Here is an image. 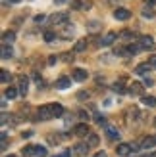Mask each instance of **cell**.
Masks as SVG:
<instances>
[{
	"mask_svg": "<svg viewBox=\"0 0 156 157\" xmlns=\"http://www.w3.org/2000/svg\"><path fill=\"white\" fill-rule=\"evenodd\" d=\"M68 19H69V15H68L66 12L54 13L52 17H50V21H52V25H56V27H64V25H68Z\"/></svg>",
	"mask_w": 156,
	"mask_h": 157,
	"instance_id": "cell-1",
	"label": "cell"
},
{
	"mask_svg": "<svg viewBox=\"0 0 156 157\" xmlns=\"http://www.w3.org/2000/svg\"><path fill=\"white\" fill-rule=\"evenodd\" d=\"M73 134H75V136H79V138H87V136L91 134V130H89V124H87V123L75 124V127H73Z\"/></svg>",
	"mask_w": 156,
	"mask_h": 157,
	"instance_id": "cell-2",
	"label": "cell"
},
{
	"mask_svg": "<svg viewBox=\"0 0 156 157\" xmlns=\"http://www.w3.org/2000/svg\"><path fill=\"white\" fill-rule=\"evenodd\" d=\"M73 10H81V12H87L92 8V0H73L72 2Z\"/></svg>",
	"mask_w": 156,
	"mask_h": 157,
	"instance_id": "cell-3",
	"label": "cell"
},
{
	"mask_svg": "<svg viewBox=\"0 0 156 157\" xmlns=\"http://www.w3.org/2000/svg\"><path fill=\"white\" fill-rule=\"evenodd\" d=\"M37 115H39V119H43V121L52 119V117H54V113H52V105H43V107H39Z\"/></svg>",
	"mask_w": 156,
	"mask_h": 157,
	"instance_id": "cell-4",
	"label": "cell"
},
{
	"mask_svg": "<svg viewBox=\"0 0 156 157\" xmlns=\"http://www.w3.org/2000/svg\"><path fill=\"white\" fill-rule=\"evenodd\" d=\"M114 17L120 19V21H125V19L131 17V12L127 10V8H116V10H114Z\"/></svg>",
	"mask_w": 156,
	"mask_h": 157,
	"instance_id": "cell-5",
	"label": "cell"
},
{
	"mask_svg": "<svg viewBox=\"0 0 156 157\" xmlns=\"http://www.w3.org/2000/svg\"><path fill=\"white\" fill-rule=\"evenodd\" d=\"M131 151H133V146L131 144H120L118 147H116V153H118L120 157H127Z\"/></svg>",
	"mask_w": 156,
	"mask_h": 157,
	"instance_id": "cell-6",
	"label": "cell"
},
{
	"mask_svg": "<svg viewBox=\"0 0 156 157\" xmlns=\"http://www.w3.org/2000/svg\"><path fill=\"white\" fill-rule=\"evenodd\" d=\"M89 151V144L87 142H81V144H77V146H73V150H72V153H75V155H85Z\"/></svg>",
	"mask_w": 156,
	"mask_h": 157,
	"instance_id": "cell-7",
	"label": "cell"
},
{
	"mask_svg": "<svg viewBox=\"0 0 156 157\" xmlns=\"http://www.w3.org/2000/svg\"><path fill=\"white\" fill-rule=\"evenodd\" d=\"M104 127H106V136L110 140H118L120 138V130L116 127H110V124H104Z\"/></svg>",
	"mask_w": 156,
	"mask_h": 157,
	"instance_id": "cell-8",
	"label": "cell"
},
{
	"mask_svg": "<svg viewBox=\"0 0 156 157\" xmlns=\"http://www.w3.org/2000/svg\"><path fill=\"white\" fill-rule=\"evenodd\" d=\"M139 46H141L143 50H154V42H152L150 36H143L141 42H139Z\"/></svg>",
	"mask_w": 156,
	"mask_h": 157,
	"instance_id": "cell-9",
	"label": "cell"
},
{
	"mask_svg": "<svg viewBox=\"0 0 156 157\" xmlns=\"http://www.w3.org/2000/svg\"><path fill=\"white\" fill-rule=\"evenodd\" d=\"M72 77H73V81H79V82H83L85 78H87V71H85V69H73Z\"/></svg>",
	"mask_w": 156,
	"mask_h": 157,
	"instance_id": "cell-10",
	"label": "cell"
},
{
	"mask_svg": "<svg viewBox=\"0 0 156 157\" xmlns=\"http://www.w3.org/2000/svg\"><path fill=\"white\" fill-rule=\"evenodd\" d=\"M129 94H133V96H141V94H143V84L141 82L129 84Z\"/></svg>",
	"mask_w": 156,
	"mask_h": 157,
	"instance_id": "cell-11",
	"label": "cell"
},
{
	"mask_svg": "<svg viewBox=\"0 0 156 157\" xmlns=\"http://www.w3.org/2000/svg\"><path fill=\"white\" fill-rule=\"evenodd\" d=\"M0 54H2V59H10L14 56V50L10 44H2V50H0Z\"/></svg>",
	"mask_w": 156,
	"mask_h": 157,
	"instance_id": "cell-12",
	"label": "cell"
},
{
	"mask_svg": "<svg viewBox=\"0 0 156 157\" xmlns=\"http://www.w3.org/2000/svg\"><path fill=\"white\" fill-rule=\"evenodd\" d=\"M69 84H72V81H69L68 77H60L58 81H56V88H58V90H66Z\"/></svg>",
	"mask_w": 156,
	"mask_h": 157,
	"instance_id": "cell-13",
	"label": "cell"
},
{
	"mask_svg": "<svg viewBox=\"0 0 156 157\" xmlns=\"http://www.w3.org/2000/svg\"><path fill=\"white\" fill-rule=\"evenodd\" d=\"M2 40H4V44H12L15 40V33L14 31H6V33L2 35Z\"/></svg>",
	"mask_w": 156,
	"mask_h": 157,
	"instance_id": "cell-14",
	"label": "cell"
},
{
	"mask_svg": "<svg viewBox=\"0 0 156 157\" xmlns=\"http://www.w3.org/2000/svg\"><path fill=\"white\" fill-rule=\"evenodd\" d=\"M116 38H118V33H108V35L102 38V44H104V46H110V44H114Z\"/></svg>",
	"mask_w": 156,
	"mask_h": 157,
	"instance_id": "cell-15",
	"label": "cell"
},
{
	"mask_svg": "<svg viewBox=\"0 0 156 157\" xmlns=\"http://www.w3.org/2000/svg\"><path fill=\"white\" fill-rule=\"evenodd\" d=\"M85 48H87V38H79V40L75 42V46H73L75 52H83Z\"/></svg>",
	"mask_w": 156,
	"mask_h": 157,
	"instance_id": "cell-16",
	"label": "cell"
},
{
	"mask_svg": "<svg viewBox=\"0 0 156 157\" xmlns=\"http://www.w3.org/2000/svg\"><path fill=\"white\" fill-rule=\"evenodd\" d=\"M87 144H89V147H96L98 146V136L95 134V132H91V134L87 136Z\"/></svg>",
	"mask_w": 156,
	"mask_h": 157,
	"instance_id": "cell-17",
	"label": "cell"
},
{
	"mask_svg": "<svg viewBox=\"0 0 156 157\" xmlns=\"http://www.w3.org/2000/svg\"><path fill=\"white\" fill-rule=\"evenodd\" d=\"M149 71H150V65L149 63H141V65H137V69H135L137 75H146Z\"/></svg>",
	"mask_w": 156,
	"mask_h": 157,
	"instance_id": "cell-18",
	"label": "cell"
},
{
	"mask_svg": "<svg viewBox=\"0 0 156 157\" xmlns=\"http://www.w3.org/2000/svg\"><path fill=\"white\" fill-rule=\"evenodd\" d=\"M19 94H23V96L27 94V78L25 77H19Z\"/></svg>",
	"mask_w": 156,
	"mask_h": 157,
	"instance_id": "cell-19",
	"label": "cell"
},
{
	"mask_svg": "<svg viewBox=\"0 0 156 157\" xmlns=\"http://www.w3.org/2000/svg\"><path fill=\"white\" fill-rule=\"evenodd\" d=\"M143 104L149 107H156V98L154 96H143Z\"/></svg>",
	"mask_w": 156,
	"mask_h": 157,
	"instance_id": "cell-20",
	"label": "cell"
},
{
	"mask_svg": "<svg viewBox=\"0 0 156 157\" xmlns=\"http://www.w3.org/2000/svg\"><path fill=\"white\" fill-rule=\"evenodd\" d=\"M52 113H54V117H62L64 115V107L60 104H52Z\"/></svg>",
	"mask_w": 156,
	"mask_h": 157,
	"instance_id": "cell-21",
	"label": "cell"
},
{
	"mask_svg": "<svg viewBox=\"0 0 156 157\" xmlns=\"http://www.w3.org/2000/svg\"><path fill=\"white\" fill-rule=\"evenodd\" d=\"M0 81H2L4 84H6V82H10V81H12V75L8 73L6 69H2V71H0Z\"/></svg>",
	"mask_w": 156,
	"mask_h": 157,
	"instance_id": "cell-22",
	"label": "cell"
},
{
	"mask_svg": "<svg viewBox=\"0 0 156 157\" xmlns=\"http://www.w3.org/2000/svg\"><path fill=\"white\" fill-rule=\"evenodd\" d=\"M4 96H6L8 100H14L15 96H18V90H15L14 86H10V88H6V94H4Z\"/></svg>",
	"mask_w": 156,
	"mask_h": 157,
	"instance_id": "cell-23",
	"label": "cell"
},
{
	"mask_svg": "<svg viewBox=\"0 0 156 157\" xmlns=\"http://www.w3.org/2000/svg\"><path fill=\"white\" fill-rule=\"evenodd\" d=\"M154 144H156V138L150 136V138H145L143 142H141V147H152Z\"/></svg>",
	"mask_w": 156,
	"mask_h": 157,
	"instance_id": "cell-24",
	"label": "cell"
},
{
	"mask_svg": "<svg viewBox=\"0 0 156 157\" xmlns=\"http://www.w3.org/2000/svg\"><path fill=\"white\" fill-rule=\"evenodd\" d=\"M35 155H37V157H46V147L35 146Z\"/></svg>",
	"mask_w": 156,
	"mask_h": 157,
	"instance_id": "cell-25",
	"label": "cell"
},
{
	"mask_svg": "<svg viewBox=\"0 0 156 157\" xmlns=\"http://www.w3.org/2000/svg\"><path fill=\"white\" fill-rule=\"evenodd\" d=\"M23 155H27V157H31V155H35V146H25L23 147Z\"/></svg>",
	"mask_w": 156,
	"mask_h": 157,
	"instance_id": "cell-26",
	"label": "cell"
},
{
	"mask_svg": "<svg viewBox=\"0 0 156 157\" xmlns=\"http://www.w3.org/2000/svg\"><path fill=\"white\" fill-rule=\"evenodd\" d=\"M44 40H46V42H54V40H56V33L46 31V33H44Z\"/></svg>",
	"mask_w": 156,
	"mask_h": 157,
	"instance_id": "cell-27",
	"label": "cell"
},
{
	"mask_svg": "<svg viewBox=\"0 0 156 157\" xmlns=\"http://www.w3.org/2000/svg\"><path fill=\"white\" fill-rule=\"evenodd\" d=\"M139 50H141V46H137V44H129V46H127V52H129V56H133V54H137Z\"/></svg>",
	"mask_w": 156,
	"mask_h": 157,
	"instance_id": "cell-28",
	"label": "cell"
},
{
	"mask_svg": "<svg viewBox=\"0 0 156 157\" xmlns=\"http://www.w3.org/2000/svg\"><path fill=\"white\" fill-rule=\"evenodd\" d=\"M114 54H116V56H129L127 48H121V46H118V48L114 50Z\"/></svg>",
	"mask_w": 156,
	"mask_h": 157,
	"instance_id": "cell-29",
	"label": "cell"
},
{
	"mask_svg": "<svg viewBox=\"0 0 156 157\" xmlns=\"http://www.w3.org/2000/svg\"><path fill=\"white\" fill-rule=\"evenodd\" d=\"M152 15H154V12H152V8H149V6H145L143 8V17H152Z\"/></svg>",
	"mask_w": 156,
	"mask_h": 157,
	"instance_id": "cell-30",
	"label": "cell"
},
{
	"mask_svg": "<svg viewBox=\"0 0 156 157\" xmlns=\"http://www.w3.org/2000/svg\"><path fill=\"white\" fill-rule=\"evenodd\" d=\"M87 27H89V31H92V33H95V31H98L100 23H98V21H91V23H87Z\"/></svg>",
	"mask_w": 156,
	"mask_h": 157,
	"instance_id": "cell-31",
	"label": "cell"
},
{
	"mask_svg": "<svg viewBox=\"0 0 156 157\" xmlns=\"http://www.w3.org/2000/svg\"><path fill=\"white\" fill-rule=\"evenodd\" d=\"M62 59L64 61H73V56L72 54H62Z\"/></svg>",
	"mask_w": 156,
	"mask_h": 157,
	"instance_id": "cell-32",
	"label": "cell"
},
{
	"mask_svg": "<svg viewBox=\"0 0 156 157\" xmlns=\"http://www.w3.org/2000/svg\"><path fill=\"white\" fill-rule=\"evenodd\" d=\"M114 90H116V92H125V88H123L120 82H116V84H114Z\"/></svg>",
	"mask_w": 156,
	"mask_h": 157,
	"instance_id": "cell-33",
	"label": "cell"
},
{
	"mask_svg": "<svg viewBox=\"0 0 156 157\" xmlns=\"http://www.w3.org/2000/svg\"><path fill=\"white\" fill-rule=\"evenodd\" d=\"M145 6H149V8H154V6H156V0H145Z\"/></svg>",
	"mask_w": 156,
	"mask_h": 157,
	"instance_id": "cell-34",
	"label": "cell"
},
{
	"mask_svg": "<svg viewBox=\"0 0 156 157\" xmlns=\"http://www.w3.org/2000/svg\"><path fill=\"white\" fill-rule=\"evenodd\" d=\"M149 65H150V67H156V56H152V58L149 59Z\"/></svg>",
	"mask_w": 156,
	"mask_h": 157,
	"instance_id": "cell-35",
	"label": "cell"
},
{
	"mask_svg": "<svg viewBox=\"0 0 156 157\" xmlns=\"http://www.w3.org/2000/svg\"><path fill=\"white\" fill-rule=\"evenodd\" d=\"M89 98V92H79V100H87Z\"/></svg>",
	"mask_w": 156,
	"mask_h": 157,
	"instance_id": "cell-36",
	"label": "cell"
},
{
	"mask_svg": "<svg viewBox=\"0 0 156 157\" xmlns=\"http://www.w3.org/2000/svg\"><path fill=\"white\" fill-rule=\"evenodd\" d=\"M31 136H33V130H25V132H23V138H31Z\"/></svg>",
	"mask_w": 156,
	"mask_h": 157,
	"instance_id": "cell-37",
	"label": "cell"
},
{
	"mask_svg": "<svg viewBox=\"0 0 156 157\" xmlns=\"http://www.w3.org/2000/svg\"><path fill=\"white\" fill-rule=\"evenodd\" d=\"M44 19V15H37V17H35V23H41Z\"/></svg>",
	"mask_w": 156,
	"mask_h": 157,
	"instance_id": "cell-38",
	"label": "cell"
},
{
	"mask_svg": "<svg viewBox=\"0 0 156 157\" xmlns=\"http://www.w3.org/2000/svg\"><path fill=\"white\" fill-rule=\"evenodd\" d=\"M145 84H146V86H150V84H152V78L146 77V78H145Z\"/></svg>",
	"mask_w": 156,
	"mask_h": 157,
	"instance_id": "cell-39",
	"label": "cell"
},
{
	"mask_svg": "<svg viewBox=\"0 0 156 157\" xmlns=\"http://www.w3.org/2000/svg\"><path fill=\"white\" fill-rule=\"evenodd\" d=\"M79 117H81V119H87V117H89V115H87V113H85V111H79Z\"/></svg>",
	"mask_w": 156,
	"mask_h": 157,
	"instance_id": "cell-40",
	"label": "cell"
},
{
	"mask_svg": "<svg viewBox=\"0 0 156 157\" xmlns=\"http://www.w3.org/2000/svg\"><path fill=\"white\" fill-rule=\"evenodd\" d=\"M95 157H106V153H104V151H98V153H96Z\"/></svg>",
	"mask_w": 156,
	"mask_h": 157,
	"instance_id": "cell-41",
	"label": "cell"
},
{
	"mask_svg": "<svg viewBox=\"0 0 156 157\" xmlns=\"http://www.w3.org/2000/svg\"><path fill=\"white\" fill-rule=\"evenodd\" d=\"M69 153H64V155H54V157H68Z\"/></svg>",
	"mask_w": 156,
	"mask_h": 157,
	"instance_id": "cell-42",
	"label": "cell"
},
{
	"mask_svg": "<svg viewBox=\"0 0 156 157\" xmlns=\"http://www.w3.org/2000/svg\"><path fill=\"white\" fill-rule=\"evenodd\" d=\"M66 2V0H56V4H64Z\"/></svg>",
	"mask_w": 156,
	"mask_h": 157,
	"instance_id": "cell-43",
	"label": "cell"
},
{
	"mask_svg": "<svg viewBox=\"0 0 156 157\" xmlns=\"http://www.w3.org/2000/svg\"><path fill=\"white\" fill-rule=\"evenodd\" d=\"M149 157H156V151H154V153H150V155H149Z\"/></svg>",
	"mask_w": 156,
	"mask_h": 157,
	"instance_id": "cell-44",
	"label": "cell"
},
{
	"mask_svg": "<svg viewBox=\"0 0 156 157\" xmlns=\"http://www.w3.org/2000/svg\"><path fill=\"white\" fill-rule=\"evenodd\" d=\"M10 2H21V0H10Z\"/></svg>",
	"mask_w": 156,
	"mask_h": 157,
	"instance_id": "cell-45",
	"label": "cell"
},
{
	"mask_svg": "<svg viewBox=\"0 0 156 157\" xmlns=\"http://www.w3.org/2000/svg\"><path fill=\"white\" fill-rule=\"evenodd\" d=\"M110 2H112V4H116V0H110Z\"/></svg>",
	"mask_w": 156,
	"mask_h": 157,
	"instance_id": "cell-46",
	"label": "cell"
},
{
	"mask_svg": "<svg viewBox=\"0 0 156 157\" xmlns=\"http://www.w3.org/2000/svg\"><path fill=\"white\" fill-rule=\"evenodd\" d=\"M8 157H18V155H8Z\"/></svg>",
	"mask_w": 156,
	"mask_h": 157,
	"instance_id": "cell-47",
	"label": "cell"
},
{
	"mask_svg": "<svg viewBox=\"0 0 156 157\" xmlns=\"http://www.w3.org/2000/svg\"><path fill=\"white\" fill-rule=\"evenodd\" d=\"M154 127H156V119H154Z\"/></svg>",
	"mask_w": 156,
	"mask_h": 157,
	"instance_id": "cell-48",
	"label": "cell"
}]
</instances>
